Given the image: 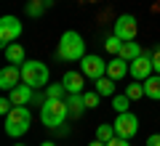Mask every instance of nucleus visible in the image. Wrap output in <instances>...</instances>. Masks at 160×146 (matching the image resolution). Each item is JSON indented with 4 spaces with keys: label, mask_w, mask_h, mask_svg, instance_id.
Masks as SVG:
<instances>
[{
    "label": "nucleus",
    "mask_w": 160,
    "mask_h": 146,
    "mask_svg": "<svg viewBox=\"0 0 160 146\" xmlns=\"http://www.w3.org/2000/svg\"><path fill=\"white\" fill-rule=\"evenodd\" d=\"M27 13H29V16H40V13H43V6L35 0V3H29V6H27Z\"/></svg>",
    "instance_id": "bb28decb"
},
{
    "label": "nucleus",
    "mask_w": 160,
    "mask_h": 146,
    "mask_svg": "<svg viewBox=\"0 0 160 146\" xmlns=\"http://www.w3.org/2000/svg\"><path fill=\"white\" fill-rule=\"evenodd\" d=\"M126 93L131 96V101H136V98H144V82H139V80H136L133 85H128V88H126Z\"/></svg>",
    "instance_id": "5701e85b"
},
{
    "label": "nucleus",
    "mask_w": 160,
    "mask_h": 146,
    "mask_svg": "<svg viewBox=\"0 0 160 146\" xmlns=\"http://www.w3.org/2000/svg\"><path fill=\"white\" fill-rule=\"evenodd\" d=\"M99 98H102V96H99L96 90H93V93H86V90H83V101H86L88 109H96L99 106Z\"/></svg>",
    "instance_id": "b1692460"
},
{
    "label": "nucleus",
    "mask_w": 160,
    "mask_h": 146,
    "mask_svg": "<svg viewBox=\"0 0 160 146\" xmlns=\"http://www.w3.org/2000/svg\"><path fill=\"white\" fill-rule=\"evenodd\" d=\"M62 82L67 88V93H83V88H86V74L83 72H64Z\"/></svg>",
    "instance_id": "ddd939ff"
},
{
    "label": "nucleus",
    "mask_w": 160,
    "mask_h": 146,
    "mask_svg": "<svg viewBox=\"0 0 160 146\" xmlns=\"http://www.w3.org/2000/svg\"><path fill=\"white\" fill-rule=\"evenodd\" d=\"M32 96H35V88H29L27 82H22L13 90H8V98L13 101V106H27V104L32 101Z\"/></svg>",
    "instance_id": "f8f14e48"
},
{
    "label": "nucleus",
    "mask_w": 160,
    "mask_h": 146,
    "mask_svg": "<svg viewBox=\"0 0 160 146\" xmlns=\"http://www.w3.org/2000/svg\"><path fill=\"white\" fill-rule=\"evenodd\" d=\"M136 32H139V27H136V19H133L131 13L118 16V21H115V32H112V35H118L123 43H128V40L136 37Z\"/></svg>",
    "instance_id": "1a4fd4ad"
},
{
    "label": "nucleus",
    "mask_w": 160,
    "mask_h": 146,
    "mask_svg": "<svg viewBox=\"0 0 160 146\" xmlns=\"http://www.w3.org/2000/svg\"><path fill=\"white\" fill-rule=\"evenodd\" d=\"M147 146H160V133H152L147 138Z\"/></svg>",
    "instance_id": "c756f323"
},
{
    "label": "nucleus",
    "mask_w": 160,
    "mask_h": 146,
    "mask_svg": "<svg viewBox=\"0 0 160 146\" xmlns=\"http://www.w3.org/2000/svg\"><path fill=\"white\" fill-rule=\"evenodd\" d=\"M46 96H48V98H64V96H67V88H64V82L46 85Z\"/></svg>",
    "instance_id": "412c9836"
},
{
    "label": "nucleus",
    "mask_w": 160,
    "mask_h": 146,
    "mask_svg": "<svg viewBox=\"0 0 160 146\" xmlns=\"http://www.w3.org/2000/svg\"><path fill=\"white\" fill-rule=\"evenodd\" d=\"M6 61H8V64H16V67L27 61V59H24V48H22L19 43H11V45L6 48Z\"/></svg>",
    "instance_id": "dca6fc26"
},
{
    "label": "nucleus",
    "mask_w": 160,
    "mask_h": 146,
    "mask_svg": "<svg viewBox=\"0 0 160 146\" xmlns=\"http://www.w3.org/2000/svg\"><path fill=\"white\" fill-rule=\"evenodd\" d=\"M144 96L152 101H160V74H152L144 80Z\"/></svg>",
    "instance_id": "2eb2a0df"
},
{
    "label": "nucleus",
    "mask_w": 160,
    "mask_h": 146,
    "mask_svg": "<svg viewBox=\"0 0 160 146\" xmlns=\"http://www.w3.org/2000/svg\"><path fill=\"white\" fill-rule=\"evenodd\" d=\"M88 146H107V144H104V141H91Z\"/></svg>",
    "instance_id": "7c9ffc66"
},
{
    "label": "nucleus",
    "mask_w": 160,
    "mask_h": 146,
    "mask_svg": "<svg viewBox=\"0 0 160 146\" xmlns=\"http://www.w3.org/2000/svg\"><path fill=\"white\" fill-rule=\"evenodd\" d=\"M22 82H27L29 88L35 90H43L48 85V67L43 61H24L22 64Z\"/></svg>",
    "instance_id": "7ed1b4c3"
},
{
    "label": "nucleus",
    "mask_w": 160,
    "mask_h": 146,
    "mask_svg": "<svg viewBox=\"0 0 160 146\" xmlns=\"http://www.w3.org/2000/svg\"><path fill=\"white\" fill-rule=\"evenodd\" d=\"M16 146H22V144H16Z\"/></svg>",
    "instance_id": "473e14b6"
},
{
    "label": "nucleus",
    "mask_w": 160,
    "mask_h": 146,
    "mask_svg": "<svg viewBox=\"0 0 160 146\" xmlns=\"http://www.w3.org/2000/svg\"><path fill=\"white\" fill-rule=\"evenodd\" d=\"M107 146H131V144H128V138H120V135H115V138L109 141Z\"/></svg>",
    "instance_id": "c85d7f7f"
},
{
    "label": "nucleus",
    "mask_w": 160,
    "mask_h": 146,
    "mask_svg": "<svg viewBox=\"0 0 160 146\" xmlns=\"http://www.w3.org/2000/svg\"><path fill=\"white\" fill-rule=\"evenodd\" d=\"M40 146H56V144H53V141H46V144H40Z\"/></svg>",
    "instance_id": "2f4dec72"
},
{
    "label": "nucleus",
    "mask_w": 160,
    "mask_h": 146,
    "mask_svg": "<svg viewBox=\"0 0 160 146\" xmlns=\"http://www.w3.org/2000/svg\"><path fill=\"white\" fill-rule=\"evenodd\" d=\"M128 106H131V96H128V93H123V96H112V109H115L118 114L128 112Z\"/></svg>",
    "instance_id": "6ab92c4d"
},
{
    "label": "nucleus",
    "mask_w": 160,
    "mask_h": 146,
    "mask_svg": "<svg viewBox=\"0 0 160 146\" xmlns=\"http://www.w3.org/2000/svg\"><path fill=\"white\" fill-rule=\"evenodd\" d=\"M155 67H152V51H144L139 59H133L131 61V77L139 80V82H144L147 77H152Z\"/></svg>",
    "instance_id": "423d86ee"
},
{
    "label": "nucleus",
    "mask_w": 160,
    "mask_h": 146,
    "mask_svg": "<svg viewBox=\"0 0 160 146\" xmlns=\"http://www.w3.org/2000/svg\"><path fill=\"white\" fill-rule=\"evenodd\" d=\"M46 101H48V96L43 93V90H35V96H32V101H29V104H32V106H43Z\"/></svg>",
    "instance_id": "393cba45"
},
{
    "label": "nucleus",
    "mask_w": 160,
    "mask_h": 146,
    "mask_svg": "<svg viewBox=\"0 0 160 146\" xmlns=\"http://www.w3.org/2000/svg\"><path fill=\"white\" fill-rule=\"evenodd\" d=\"M93 85H96V93L99 96H115V80L112 77H99V80H93Z\"/></svg>",
    "instance_id": "a211bd4d"
},
{
    "label": "nucleus",
    "mask_w": 160,
    "mask_h": 146,
    "mask_svg": "<svg viewBox=\"0 0 160 146\" xmlns=\"http://www.w3.org/2000/svg\"><path fill=\"white\" fill-rule=\"evenodd\" d=\"M104 48H107L109 53H115V56H118V53H120V48H123V40H120L118 35H109V37L104 40Z\"/></svg>",
    "instance_id": "4be33fe9"
},
{
    "label": "nucleus",
    "mask_w": 160,
    "mask_h": 146,
    "mask_svg": "<svg viewBox=\"0 0 160 146\" xmlns=\"http://www.w3.org/2000/svg\"><path fill=\"white\" fill-rule=\"evenodd\" d=\"M67 106H69V117H80V114L86 112V101H83V93H67Z\"/></svg>",
    "instance_id": "4468645a"
},
{
    "label": "nucleus",
    "mask_w": 160,
    "mask_h": 146,
    "mask_svg": "<svg viewBox=\"0 0 160 146\" xmlns=\"http://www.w3.org/2000/svg\"><path fill=\"white\" fill-rule=\"evenodd\" d=\"M19 35H22V21H19L16 16H3L0 19V45L3 48H8L11 43H16Z\"/></svg>",
    "instance_id": "39448f33"
},
{
    "label": "nucleus",
    "mask_w": 160,
    "mask_h": 146,
    "mask_svg": "<svg viewBox=\"0 0 160 146\" xmlns=\"http://www.w3.org/2000/svg\"><path fill=\"white\" fill-rule=\"evenodd\" d=\"M29 122H32V112L27 106H13L11 114H6V133L11 138H19L29 130Z\"/></svg>",
    "instance_id": "20e7f679"
},
{
    "label": "nucleus",
    "mask_w": 160,
    "mask_h": 146,
    "mask_svg": "<svg viewBox=\"0 0 160 146\" xmlns=\"http://www.w3.org/2000/svg\"><path fill=\"white\" fill-rule=\"evenodd\" d=\"M126 74H131V61H126L123 56H115L112 61H107V77H112L115 82L123 80Z\"/></svg>",
    "instance_id": "9b49d317"
},
{
    "label": "nucleus",
    "mask_w": 160,
    "mask_h": 146,
    "mask_svg": "<svg viewBox=\"0 0 160 146\" xmlns=\"http://www.w3.org/2000/svg\"><path fill=\"white\" fill-rule=\"evenodd\" d=\"M16 85H22V67H16V64L3 67L0 69V88L3 90H13Z\"/></svg>",
    "instance_id": "9d476101"
},
{
    "label": "nucleus",
    "mask_w": 160,
    "mask_h": 146,
    "mask_svg": "<svg viewBox=\"0 0 160 146\" xmlns=\"http://www.w3.org/2000/svg\"><path fill=\"white\" fill-rule=\"evenodd\" d=\"M80 72L86 74V77H91V80H99V77H104L107 74V61H102L99 56H83L80 59Z\"/></svg>",
    "instance_id": "6e6552de"
},
{
    "label": "nucleus",
    "mask_w": 160,
    "mask_h": 146,
    "mask_svg": "<svg viewBox=\"0 0 160 146\" xmlns=\"http://www.w3.org/2000/svg\"><path fill=\"white\" fill-rule=\"evenodd\" d=\"M115 125H99L96 128V141H104V144H109V141L115 138Z\"/></svg>",
    "instance_id": "aec40b11"
},
{
    "label": "nucleus",
    "mask_w": 160,
    "mask_h": 146,
    "mask_svg": "<svg viewBox=\"0 0 160 146\" xmlns=\"http://www.w3.org/2000/svg\"><path fill=\"white\" fill-rule=\"evenodd\" d=\"M69 117V106L64 98H48L43 106H40V122L51 130H59Z\"/></svg>",
    "instance_id": "f257e3e1"
},
{
    "label": "nucleus",
    "mask_w": 160,
    "mask_h": 146,
    "mask_svg": "<svg viewBox=\"0 0 160 146\" xmlns=\"http://www.w3.org/2000/svg\"><path fill=\"white\" fill-rule=\"evenodd\" d=\"M56 56L62 59V61H80V59L86 56V43H83V37H80L78 32H64L62 37H59V48H56Z\"/></svg>",
    "instance_id": "f03ea898"
},
{
    "label": "nucleus",
    "mask_w": 160,
    "mask_h": 146,
    "mask_svg": "<svg viewBox=\"0 0 160 146\" xmlns=\"http://www.w3.org/2000/svg\"><path fill=\"white\" fill-rule=\"evenodd\" d=\"M112 125H115V133H118L120 138H133L136 130H139V120H136V114H131V112L118 114V120H115Z\"/></svg>",
    "instance_id": "0eeeda50"
},
{
    "label": "nucleus",
    "mask_w": 160,
    "mask_h": 146,
    "mask_svg": "<svg viewBox=\"0 0 160 146\" xmlns=\"http://www.w3.org/2000/svg\"><path fill=\"white\" fill-rule=\"evenodd\" d=\"M152 67H155V72L160 74V48H155V51H152Z\"/></svg>",
    "instance_id": "cd10ccee"
},
{
    "label": "nucleus",
    "mask_w": 160,
    "mask_h": 146,
    "mask_svg": "<svg viewBox=\"0 0 160 146\" xmlns=\"http://www.w3.org/2000/svg\"><path fill=\"white\" fill-rule=\"evenodd\" d=\"M11 109H13V101L8 98V96L0 98V114H11Z\"/></svg>",
    "instance_id": "a878e982"
},
{
    "label": "nucleus",
    "mask_w": 160,
    "mask_h": 146,
    "mask_svg": "<svg viewBox=\"0 0 160 146\" xmlns=\"http://www.w3.org/2000/svg\"><path fill=\"white\" fill-rule=\"evenodd\" d=\"M142 53H144V51H142V45L133 43V40H128V43H123V48H120L118 56H123L126 61H133V59H139Z\"/></svg>",
    "instance_id": "f3484780"
}]
</instances>
